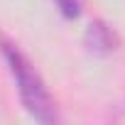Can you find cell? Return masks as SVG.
Wrapping results in <instances>:
<instances>
[{
    "mask_svg": "<svg viewBox=\"0 0 125 125\" xmlns=\"http://www.w3.org/2000/svg\"><path fill=\"white\" fill-rule=\"evenodd\" d=\"M86 47H88L93 54H101V56L113 54V52L118 49V34L113 32L110 25H105L103 20H96V22H91L88 30H86Z\"/></svg>",
    "mask_w": 125,
    "mask_h": 125,
    "instance_id": "7a4b0ae2",
    "label": "cell"
},
{
    "mask_svg": "<svg viewBox=\"0 0 125 125\" xmlns=\"http://www.w3.org/2000/svg\"><path fill=\"white\" fill-rule=\"evenodd\" d=\"M54 5H56V10L64 15L66 20H76L81 15V10H83L81 0H54Z\"/></svg>",
    "mask_w": 125,
    "mask_h": 125,
    "instance_id": "3957f363",
    "label": "cell"
},
{
    "mask_svg": "<svg viewBox=\"0 0 125 125\" xmlns=\"http://www.w3.org/2000/svg\"><path fill=\"white\" fill-rule=\"evenodd\" d=\"M3 49V59L12 74V81L17 86V93H20V101L25 105V110L39 120V123H56V105L47 91V83L44 79L39 76V71L34 69V64L10 42H3L0 44Z\"/></svg>",
    "mask_w": 125,
    "mask_h": 125,
    "instance_id": "6da1fadb",
    "label": "cell"
}]
</instances>
